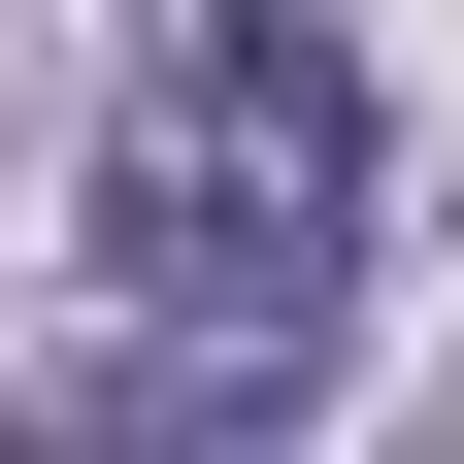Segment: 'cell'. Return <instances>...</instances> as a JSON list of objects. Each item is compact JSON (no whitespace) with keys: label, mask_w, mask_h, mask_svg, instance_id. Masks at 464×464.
I'll return each mask as SVG.
<instances>
[{"label":"cell","mask_w":464,"mask_h":464,"mask_svg":"<svg viewBox=\"0 0 464 464\" xmlns=\"http://www.w3.org/2000/svg\"><path fill=\"white\" fill-rule=\"evenodd\" d=\"M365 199H398L365 34H299V0H199V34L133 67V133H100V299H133V365H199V398L332 365V299H365Z\"/></svg>","instance_id":"cell-1"}]
</instances>
